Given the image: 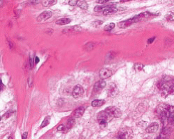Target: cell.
I'll return each mask as SVG.
<instances>
[{"label":"cell","mask_w":174,"mask_h":139,"mask_svg":"<svg viewBox=\"0 0 174 139\" xmlns=\"http://www.w3.org/2000/svg\"><path fill=\"white\" fill-rule=\"evenodd\" d=\"M49 117H47L44 119V120L43 121L42 123V124L40 125V128H43L45 127H46L47 125L49 124Z\"/></svg>","instance_id":"cell-21"},{"label":"cell","mask_w":174,"mask_h":139,"mask_svg":"<svg viewBox=\"0 0 174 139\" xmlns=\"http://www.w3.org/2000/svg\"><path fill=\"white\" fill-rule=\"evenodd\" d=\"M56 3H57L56 1H42V4L45 7H49V6H53Z\"/></svg>","instance_id":"cell-19"},{"label":"cell","mask_w":174,"mask_h":139,"mask_svg":"<svg viewBox=\"0 0 174 139\" xmlns=\"http://www.w3.org/2000/svg\"><path fill=\"white\" fill-rule=\"evenodd\" d=\"M111 7H115V6H112L111 4L109 5H102V6H95L94 8V10L95 12H100V11H103L104 12L105 10L108 9V8H111Z\"/></svg>","instance_id":"cell-13"},{"label":"cell","mask_w":174,"mask_h":139,"mask_svg":"<svg viewBox=\"0 0 174 139\" xmlns=\"http://www.w3.org/2000/svg\"><path fill=\"white\" fill-rule=\"evenodd\" d=\"M77 6H79V8H82V9H85L87 10L88 8V4H87V2L86 1H83V0H81V1H77Z\"/></svg>","instance_id":"cell-17"},{"label":"cell","mask_w":174,"mask_h":139,"mask_svg":"<svg viewBox=\"0 0 174 139\" xmlns=\"http://www.w3.org/2000/svg\"><path fill=\"white\" fill-rule=\"evenodd\" d=\"M118 11V9L116 8L115 7H111V8H108L107 10H105L104 12H103V14L107 15H111L113 13H115Z\"/></svg>","instance_id":"cell-16"},{"label":"cell","mask_w":174,"mask_h":139,"mask_svg":"<svg viewBox=\"0 0 174 139\" xmlns=\"http://www.w3.org/2000/svg\"><path fill=\"white\" fill-rule=\"evenodd\" d=\"M65 129V127L63 124H60L58 127H57V130L58 131H63Z\"/></svg>","instance_id":"cell-26"},{"label":"cell","mask_w":174,"mask_h":139,"mask_svg":"<svg viewBox=\"0 0 174 139\" xmlns=\"http://www.w3.org/2000/svg\"><path fill=\"white\" fill-rule=\"evenodd\" d=\"M33 63H34V61H33V59L32 58H29V67H30V69H32L33 67Z\"/></svg>","instance_id":"cell-27"},{"label":"cell","mask_w":174,"mask_h":139,"mask_svg":"<svg viewBox=\"0 0 174 139\" xmlns=\"http://www.w3.org/2000/svg\"><path fill=\"white\" fill-rule=\"evenodd\" d=\"M141 19L138 16V15H136V16L133 17L130 19H128V20H126L125 21H123V22H119L118 24V26H119L120 28H122V29H124V28H126L127 26L132 25V24H134L135 22H138L139 21H140Z\"/></svg>","instance_id":"cell-1"},{"label":"cell","mask_w":174,"mask_h":139,"mask_svg":"<svg viewBox=\"0 0 174 139\" xmlns=\"http://www.w3.org/2000/svg\"><path fill=\"white\" fill-rule=\"evenodd\" d=\"M84 94V88H82V86L80 85H77L72 91V96L75 98H81Z\"/></svg>","instance_id":"cell-4"},{"label":"cell","mask_w":174,"mask_h":139,"mask_svg":"<svg viewBox=\"0 0 174 139\" xmlns=\"http://www.w3.org/2000/svg\"><path fill=\"white\" fill-rule=\"evenodd\" d=\"M98 139H100V137H99V138H98Z\"/></svg>","instance_id":"cell-39"},{"label":"cell","mask_w":174,"mask_h":139,"mask_svg":"<svg viewBox=\"0 0 174 139\" xmlns=\"http://www.w3.org/2000/svg\"><path fill=\"white\" fill-rule=\"evenodd\" d=\"M105 111L110 115H111L113 118H120L122 115L120 110L117 107H115V106H109L106 108Z\"/></svg>","instance_id":"cell-2"},{"label":"cell","mask_w":174,"mask_h":139,"mask_svg":"<svg viewBox=\"0 0 174 139\" xmlns=\"http://www.w3.org/2000/svg\"><path fill=\"white\" fill-rule=\"evenodd\" d=\"M114 26H115V24H114V23H110V24H109V25H106V26L104 27V31H111V30L114 28Z\"/></svg>","instance_id":"cell-20"},{"label":"cell","mask_w":174,"mask_h":139,"mask_svg":"<svg viewBox=\"0 0 174 139\" xmlns=\"http://www.w3.org/2000/svg\"><path fill=\"white\" fill-rule=\"evenodd\" d=\"M143 65L141 63H136L135 65V70L136 72H140L143 68Z\"/></svg>","instance_id":"cell-22"},{"label":"cell","mask_w":174,"mask_h":139,"mask_svg":"<svg viewBox=\"0 0 174 139\" xmlns=\"http://www.w3.org/2000/svg\"><path fill=\"white\" fill-rule=\"evenodd\" d=\"M112 118H113V117L109 114L106 111H103L98 114V120L99 122L104 121V122L108 123V122L111 121Z\"/></svg>","instance_id":"cell-3"},{"label":"cell","mask_w":174,"mask_h":139,"mask_svg":"<svg viewBox=\"0 0 174 139\" xmlns=\"http://www.w3.org/2000/svg\"><path fill=\"white\" fill-rule=\"evenodd\" d=\"M71 22L70 18H61L56 21V24L58 25H65L69 24Z\"/></svg>","instance_id":"cell-14"},{"label":"cell","mask_w":174,"mask_h":139,"mask_svg":"<svg viewBox=\"0 0 174 139\" xmlns=\"http://www.w3.org/2000/svg\"><path fill=\"white\" fill-rule=\"evenodd\" d=\"M8 43H9V46H10V49H13V44L11 42V41H8Z\"/></svg>","instance_id":"cell-34"},{"label":"cell","mask_w":174,"mask_h":139,"mask_svg":"<svg viewBox=\"0 0 174 139\" xmlns=\"http://www.w3.org/2000/svg\"><path fill=\"white\" fill-rule=\"evenodd\" d=\"M8 139H13V138L12 136H10V137L8 138Z\"/></svg>","instance_id":"cell-37"},{"label":"cell","mask_w":174,"mask_h":139,"mask_svg":"<svg viewBox=\"0 0 174 139\" xmlns=\"http://www.w3.org/2000/svg\"><path fill=\"white\" fill-rule=\"evenodd\" d=\"M171 132V129L170 128H167V127H164L163 129H162V131L161 132V134H160V136H162V137H164V139H165V137H166V136H168L170 133Z\"/></svg>","instance_id":"cell-18"},{"label":"cell","mask_w":174,"mask_h":139,"mask_svg":"<svg viewBox=\"0 0 174 139\" xmlns=\"http://www.w3.org/2000/svg\"><path fill=\"white\" fill-rule=\"evenodd\" d=\"M80 29H81V27L79 26H71V27H68V28L64 29L63 32L65 33H73V32L79 31Z\"/></svg>","instance_id":"cell-12"},{"label":"cell","mask_w":174,"mask_h":139,"mask_svg":"<svg viewBox=\"0 0 174 139\" xmlns=\"http://www.w3.org/2000/svg\"><path fill=\"white\" fill-rule=\"evenodd\" d=\"M52 15V13L51 11L49 10H46V11H44L41 14H40L38 18H37V21L39 22H44L45 20H47L48 19H49Z\"/></svg>","instance_id":"cell-6"},{"label":"cell","mask_w":174,"mask_h":139,"mask_svg":"<svg viewBox=\"0 0 174 139\" xmlns=\"http://www.w3.org/2000/svg\"><path fill=\"white\" fill-rule=\"evenodd\" d=\"M155 37H153V38H149V39H148V44H150V43H152L153 41H155Z\"/></svg>","instance_id":"cell-29"},{"label":"cell","mask_w":174,"mask_h":139,"mask_svg":"<svg viewBox=\"0 0 174 139\" xmlns=\"http://www.w3.org/2000/svg\"><path fill=\"white\" fill-rule=\"evenodd\" d=\"M39 1H29V3H33V4H38Z\"/></svg>","instance_id":"cell-35"},{"label":"cell","mask_w":174,"mask_h":139,"mask_svg":"<svg viewBox=\"0 0 174 139\" xmlns=\"http://www.w3.org/2000/svg\"><path fill=\"white\" fill-rule=\"evenodd\" d=\"M12 113V111H9V112H8V113H6L4 115L3 117H5V116H6V118H9V117H10V116H11V115H12V113Z\"/></svg>","instance_id":"cell-28"},{"label":"cell","mask_w":174,"mask_h":139,"mask_svg":"<svg viewBox=\"0 0 174 139\" xmlns=\"http://www.w3.org/2000/svg\"><path fill=\"white\" fill-rule=\"evenodd\" d=\"M104 103H105V102L104 99H96L92 102L91 105L93 107H100V106H103Z\"/></svg>","instance_id":"cell-15"},{"label":"cell","mask_w":174,"mask_h":139,"mask_svg":"<svg viewBox=\"0 0 174 139\" xmlns=\"http://www.w3.org/2000/svg\"><path fill=\"white\" fill-rule=\"evenodd\" d=\"M97 3H98V4H106V3H107L108 2V1H96Z\"/></svg>","instance_id":"cell-32"},{"label":"cell","mask_w":174,"mask_h":139,"mask_svg":"<svg viewBox=\"0 0 174 139\" xmlns=\"http://www.w3.org/2000/svg\"><path fill=\"white\" fill-rule=\"evenodd\" d=\"M130 130L129 129H123L122 131L120 132L119 137L120 139H130V135L131 134L130 133Z\"/></svg>","instance_id":"cell-11"},{"label":"cell","mask_w":174,"mask_h":139,"mask_svg":"<svg viewBox=\"0 0 174 139\" xmlns=\"http://www.w3.org/2000/svg\"><path fill=\"white\" fill-rule=\"evenodd\" d=\"M4 84H3V83L1 82V80L0 81V88H1V90H2L4 89Z\"/></svg>","instance_id":"cell-33"},{"label":"cell","mask_w":174,"mask_h":139,"mask_svg":"<svg viewBox=\"0 0 174 139\" xmlns=\"http://www.w3.org/2000/svg\"><path fill=\"white\" fill-rule=\"evenodd\" d=\"M167 20L169 21H174V13H170L168 16H167Z\"/></svg>","instance_id":"cell-24"},{"label":"cell","mask_w":174,"mask_h":139,"mask_svg":"<svg viewBox=\"0 0 174 139\" xmlns=\"http://www.w3.org/2000/svg\"><path fill=\"white\" fill-rule=\"evenodd\" d=\"M68 4H69L71 6H77V1H76V0H72V1H68Z\"/></svg>","instance_id":"cell-25"},{"label":"cell","mask_w":174,"mask_h":139,"mask_svg":"<svg viewBox=\"0 0 174 139\" xmlns=\"http://www.w3.org/2000/svg\"><path fill=\"white\" fill-rule=\"evenodd\" d=\"M85 111V108L84 106H81L77 108V109L75 110V111L72 113V117L74 118H79L80 117L82 116Z\"/></svg>","instance_id":"cell-8"},{"label":"cell","mask_w":174,"mask_h":139,"mask_svg":"<svg viewBox=\"0 0 174 139\" xmlns=\"http://www.w3.org/2000/svg\"><path fill=\"white\" fill-rule=\"evenodd\" d=\"M105 86H106V82H104V80H100V81L95 83V85H94L93 90L96 93L99 92L101 90H103V88H104Z\"/></svg>","instance_id":"cell-9"},{"label":"cell","mask_w":174,"mask_h":139,"mask_svg":"<svg viewBox=\"0 0 174 139\" xmlns=\"http://www.w3.org/2000/svg\"><path fill=\"white\" fill-rule=\"evenodd\" d=\"M39 61H40L39 58L38 57H36L35 58H34V63H35V64H37V63L39 62Z\"/></svg>","instance_id":"cell-30"},{"label":"cell","mask_w":174,"mask_h":139,"mask_svg":"<svg viewBox=\"0 0 174 139\" xmlns=\"http://www.w3.org/2000/svg\"><path fill=\"white\" fill-rule=\"evenodd\" d=\"M159 125L158 123H154L151 124L150 126H148L146 129V131L148 134H152V133H155L158 129Z\"/></svg>","instance_id":"cell-10"},{"label":"cell","mask_w":174,"mask_h":139,"mask_svg":"<svg viewBox=\"0 0 174 139\" xmlns=\"http://www.w3.org/2000/svg\"><path fill=\"white\" fill-rule=\"evenodd\" d=\"M107 93L109 97H115L118 93H119V89L117 88V86H116L115 83H111V84L109 86V88L107 90Z\"/></svg>","instance_id":"cell-7"},{"label":"cell","mask_w":174,"mask_h":139,"mask_svg":"<svg viewBox=\"0 0 174 139\" xmlns=\"http://www.w3.org/2000/svg\"><path fill=\"white\" fill-rule=\"evenodd\" d=\"M155 139H164V137H162V136H160V135H159L158 137H157V138H156Z\"/></svg>","instance_id":"cell-36"},{"label":"cell","mask_w":174,"mask_h":139,"mask_svg":"<svg viewBox=\"0 0 174 139\" xmlns=\"http://www.w3.org/2000/svg\"><path fill=\"white\" fill-rule=\"evenodd\" d=\"M111 75H112V71L107 68H103L102 70H100L99 72V76H100V78L101 79V80L107 79V78L110 77Z\"/></svg>","instance_id":"cell-5"},{"label":"cell","mask_w":174,"mask_h":139,"mask_svg":"<svg viewBox=\"0 0 174 139\" xmlns=\"http://www.w3.org/2000/svg\"><path fill=\"white\" fill-rule=\"evenodd\" d=\"M27 135H28V133H27V132H24V134H23V135H22V139H27Z\"/></svg>","instance_id":"cell-31"},{"label":"cell","mask_w":174,"mask_h":139,"mask_svg":"<svg viewBox=\"0 0 174 139\" xmlns=\"http://www.w3.org/2000/svg\"><path fill=\"white\" fill-rule=\"evenodd\" d=\"M74 124H75V120H74V119L73 118H71L68 121V124H67V129H71L72 127L74 125Z\"/></svg>","instance_id":"cell-23"},{"label":"cell","mask_w":174,"mask_h":139,"mask_svg":"<svg viewBox=\"0 0 174 139\" xmlns=\"http://www.w3.org/2000/svg\"><path fill=\"white\" fill-rule=\"evenodd\" d=\"M120 139L119 137H118V138H117V139Z\"/></svg>","instance_id":"cell-38"}]
</instances>
